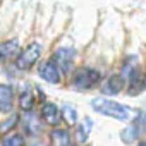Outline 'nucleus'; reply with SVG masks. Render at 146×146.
<instances>
[{
	"label": "nucleus",
	"instance_id": "obj_11",
	"mask_svg": "<svg viewBox=\"0 0 146 146\" xmlns=\"http://www.w3.org/2000/svg\"><path fill=\"white\" fill-rule=\"evenodd\" d=\"M35 102H36L35 93H33L29 88H26L24 91H21V95H19V108H21L23 112L29 113V112L33 110V107H35Z\"/></svg>",
	"mask_w": 146,
	"mask_h": 146
},
{
	"label": "nucleus",
	"instance_id": "obj_17",
	"mask_svg": "<svg viewBox=\"0 0 146 146\" xmlns=\"http://www.w3.org/2000/svg\"><path fill=\"white\" fill-rule=\"evenodd\" d=\"M139 146H144V143H139Z\"/></svg>",
	"mask_w": 146,
	"mask_h": 146
},
{
	"label": "nucleus",
	"instance_id": "obj_15",
	"mask_svg": "<svg viewBox=\"0 0 146 146\" xmlns=\"http://www.w3.org/2000/svg\"><path fill=\"white\" fill-rule=\"evenodd\" d=\"M24 144V137L21 134H9L7 137H4L2 146H23Z\"/></svg>",
	"mask_w": 146,
	"mask_h": 146
},
{
	"label": "nucleus",
	"instance_id": "obj_1",
	"mask_svg": "<svg viewBox=\"0 0 146 146\" xmlns=\"http://www.w3.org/2000/svg\"><path fill=\"white\" fill-rule=\"evenodd\" d=\"M91 107L95 112L102 113V115H107L110 119H115V120H129L131 119V113L132 110L122 103H117L110 98H105V96H98V98H93L91 100Z\"/></svg>",
	"mask_w": 146,
	"mask_h": 146
},
{
	"label": "nucleus",
	"instance_id": "obj_3",
	"mask_svg": "<svg viewBox=\"0 0 146 146\" xmlns=\"http://www.w3.org/2000/svg\"><path fill=\"white\" fill-rule=\"evenodd\" d=\"M40 57H41V45L36 43V41H33L23 52L17 53V57H16V67L19 70H29L40 60Z\"/></svg>",
	"mask_w": 146,
	"mask_h": 146
},
{
	"label": "nucleus",
	"instance_id": "obj_4",
	"mask_svg": "<svg viewBox=\"0 0 146 146\" xmlns=\"http://www.w3.org/2000/svg\"><path fill=\"white\" fill-rule=\"evenodd\" d=\"M74 57H76L74 48H58V50L53 53L52 60H53V64L57 65V69H58L60 72L69 74V70H70V67H72V62H74Z\"/></svg>",
	"mask_w": 146,
	"mask_h": 146
},
{
	"label": "nucleus",
	"instance_id": "obj_5",
	"mask_svg": "<svg viewBox=\"0 0 146 146\" xmlns=\"http://www.w3.org/2000/svg\"><path fill=\"white\" fill-rule=\"evenodd\" d=\"M38 74L43 81L50 83V84H58L60 83V70L57 69V65L53 64V60H45L40 69H38Z\"/></svg>",
	"mask_w": 146,
	"mask_h": 146
},
{
	"label": "nucleus",
	"instance_id": "obj_18",
	"mask_svg": "<svg viewBox=\"0 0 146 146\" xmlns=\"http://www.w3.org/2000/svg\"><path fill=\"white\" fill-rule=\"evenodd\" d=\"M76 146H78V144H76Z\"/></svg>",
	"mask_w": 146,
	"mask_h": 146
},
{
	"label": "nucleus",
	"instance_id": "obj_16",
	"mask_svg": "<svg viewBox=\"0 0 146 146\" xmlns=\"http://www.w3.org/2000/svg\"><path fill=\"white\" fill-rule=\"evenodd\" d=\"M19 122V117L17 115H12L11 117V120H5L2 125H0V134H7V132H12V129H14V125Z\"/></svg>",
	"mask_w": 146,
	"mask_h": 146
},
{
	"label": "nucleus",
	"instance_id": "obj_13",
	"mask_svg": "<svg viewBox=\"0 0 146 146\" xmlns=\"http://www.w3.org/2000/svg\"><path fill=\"white\" fill-rule=\"evenodd\" d=\"M60 117H62V120H65L69 125H76V124H78V110L72 107V105H69V103H65V105L62 107Z\"/></svg>",
	"mask_w": 146,
	"mask_h": 146
},
{
	"label": "nucleus",
	"instance_id": "obj_8",
	"mask_svg": "<svg viewBox=\"0 0 146 146\" xmlns=\"http://www.w3.org/2000/svg\"><path fill=\"white\" fill-rule=\"evenodd\" d=\"M40 115H41V119H43L46 124H50V125H58L60 120H62L58 107H57L55 103H52V102H48V103H45V105L41 107Z\"/></svg>",
	"mask_w": 146,
	"mask_h": 146
},
{
	"label": "nucleus",
	"instance_id": "obj_6",
	"mask_svg": "<svg viewBox=\"0 0 146 146\" xmlns=\"http://www.w3.org/2000/svg\"><path fill=\"white\" fill-rule=\"evenodd\" d=\"M125 86V79L122 74H112L110 78H107V81L103 83L102 86V93L107 95V96H113V95H119Z\"/></svg>",
	"mask_w": 146,
	"mask_h": 146
},
{
	"label": "nucleus",
	"instance_id": "obj_10",
	"mask_svg": "<svg viewBox=\"0 0 146 146\" xmlns=\"http://www.w3.org/2000/svg\"><path fill=\"white\" fill-rule=\"evenodd\" d=\"M14 107V90L9 84H0V112H11Z\"/></svg>",
	"mask_w": 146,
	"mask_h": 146
},
{
	"label": "nucleus",
	"instance_id": "obj_12",
	"mask_svg": "<svg viewBox=\"0 0 146 146\" xmlns=\"http://www.w3.org/2000/svg\"><path fill=\"white\" fill-rule=\"evenodd\" d=\"M53 146H70V136L65 129H55L50 134Z\"/></svg>",
	"mask_w": 146,
	"mask_h": 146
},
{
	"label": "nucleus",
	"instance_id": "obj_14",
	"mask_svg": "<svg viewBox=\"0 0 146 146\" xmlns=\"http://www.w3.org/2000/svg\"><path fill=\"white\" fill-rule=\"evenodd\" d=\"M91 129H93V120H91L90 117H84V119H83V122H81V124H78V141L84 143V141L88 139V136H90Z\"/></svg>",
	"mask_w": 146,
	"mask_h": 146
},
{
	"label": "nucleus",
	"instance_id": "obj_9",
	"mask_svg": "<svg viewBox=\"0 0 146 146\" xmlns=\"http://www.w3.org/2000/svg\"><path fill=\"white\" fill-rule=\"evenodd\" d=\"M19 52H21V46H19L17 40L0 43V62H9V60L16 58Z\"/></svg>",
	"mask_w": 146,
	"mask_h": 146
},
{
	"label": "nucleus",
	"instance_id": "obj_2",
	"mask_svg": "<svg viewBox=\"0 0 146 146\" xmlns=\"http://www.w3.org/2000/svg\"><path fill=\"white\" fill-rule=\"evenodd\" d=\"M102 81V74L91 67H78L72 74V86L78 91H88Z\"/></svg>",
	"mask_w": 146,
	"mask_h": 146
},
{
	"label": "nucleus",
	"instance_id": "obj_7",
	"mask_svg": "<svg viewBox=\"0 0 146 146\" xmlns=\"http://www.w3.org/2000/svg\"><path fill=\"white\" fill-rule=\"evenodd\" d=\"M141 132H143V112H139V117L127 127V129H124L122 131V134H120V137H122V141L124 143H127V144H131V143H134L139 136H141Z\"/></svg>",
	"mask_w": 146,
	"mask_h": 146
}]
</instances>
